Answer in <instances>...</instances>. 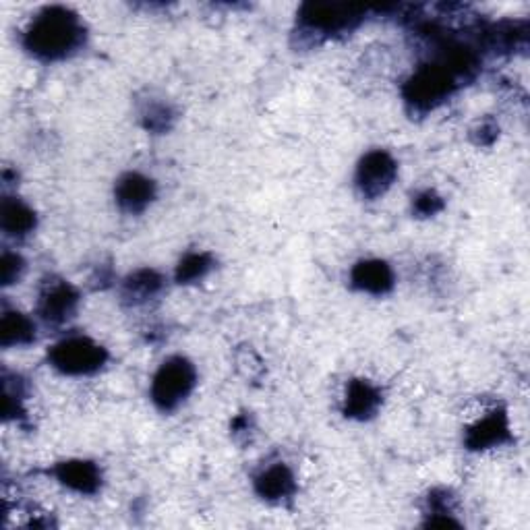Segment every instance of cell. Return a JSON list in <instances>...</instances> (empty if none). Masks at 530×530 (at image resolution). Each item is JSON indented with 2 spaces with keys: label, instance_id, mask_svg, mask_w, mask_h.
Instances as JSON below:
<instances>
[{
  "label": "cell",
  "instance_id": "6da1fadb",
  "mask_svg": "<svg viewBox=\"0 0 530 530\" xmlns=\"http://www.w3.org/2000/svg\"><path fill=\"white\" fill-rule=\"evenodd\" d=\"M85 42V27L77 13L67 7H46L29 23L23 46L42 61H61Z\"/></svg>",
  "mask_w": 530,
  "mask_h": 530
},
{
  "label": "cell",
  "instance_id": "7a4b0ae2",
  "mask_svg": "<svg viewBox=\"0 0 530 530\" xmlns=\"http://www.w3.org/2000/svg\"><path fill=\"white\" fill-rule=\"evenodd\" d=\"M458 85L456 75L441 63L421 67L404 85V100L417 112H429L444 102Z\"/></svg>",
  "mask_w": 530,
  "mask_h": 530
},
{
  "label": "cell",
  "instance_id": "3957f363",
  "mask_svg": "<svg viewBox=\"0 0 530 530\" xmlns=\"http://www.w3.org/2000/svg\"><path fill=\"white\" fill-rule=\"evenodd\" d=\"M197 371L193 363L185 357H172L162 363L152 381V400L154 404L170 412L179 408L195 390Z\"/></svg>",
  "mask_w": 530,
  "mask_h": 530
},
{
  "label": "cell",
  "instance_id": "277c9868",
  "mask_svg": "<svg viewBox=\"0 0 530 530\" xmlns=\"http://www.w3.org/2000/svg\"><path fill=\"white\" fill-rule=\"evenodd\" d=\"M48 361L65 375H92L106 365L108 352L90 338L73 336L54 344L48 352Z\"/></svg>",
  "mask_w": 530,
  "mask_h": 530
},
{
  "label": "cell",
  "instance_id": "5b68a950",
  "mask_svg": "<svg viewBox=\"0 0 530 530\" xmlns=\"http://www.w3.org/2000/svg\"><path fill=\"white\" fill-rule=\"evenodd\" d=\"M365 17V9L352 5L309 3L299 11L301 29L309 36H334L355 27Z\"/></svg>",
  "mask_w": 530,
  "mask_h": 530
},
{
  "label": "cell",
  "instance_id": "8992f818",
  "mask_svg": "<svg viewBox=\"0 0 530 530\" xmlns=\"http://www.w3.org/2000/svg\"><path fill=\"white\" fill-rule=\"evenodd\" d=\"M396 174H398L396 160L384 150H373L359 162L357 187L363 197L377 199L392 187V183L396 181Z\"/></svg>",
  "mask_w": 530,
  "mask_h": 530
},
{
  "label": "cell",
  "instance_id": "52a82bcc",
  "mask_svg": "<svg viewBox=\"0 0 530 530\" xmlns=\"http://www.w3.org/2000/svg\"><path fill=\"white\" fill-rule=\"evenodd\" d=\"M79 305V292L69 282H48L40 294L38 313L46 323H65L69 321Z\"/></svg>",
  "mask_w": 530,
  "mask_h": 530
},
{
  "label": "cell",
  "instance_id": "ba28073f",
  "mask_svg": "<svg viewBox=\"0 0 530 530\" xmlns=\"http://www.w3.org/2000/svg\"><path fill=\"white\" fill-rule=\"evenodd\" d=\"M114 195L121 210H125L127 214H141L154 201L156 185L152 179H147V176L139 172H127L116 183Z\"/></svg>",
  "mask_w": 530,
  "mask_h": 530
},
{
  "label": "cell",
  "instance_id": "9c48e42d",
  "mask_svg": "<svg viewBox=\"0 0 530 530\" xmlns=\"http://www.w3.org/2000/svg\"><path fill=\"white\" fill-rule=\"evenodd\" d=\"M510 423L504 410H493L466 431V446L470 450H489L510 441Z\"/></svg>",
  "mask_w": 530,
  "mask_h": 530
},
{
  "label": "cell",
  "instance_id": "30bf717a",
  "mask_svg": "<svg viewBox=\"0 0 530 530\" xmlns=\"http://www.w3.org/2000/svg\"><path fill=\"white\" fill-rule=\"evenodd\" d=\"M54 475L65 487L85 495L96 493L102 485L100 468L90 460H65L56 464Z\"/></svg>",
  "mask_w": 530,
  "mask_h": 530
},
{
  "label": "cell",
  "instance_id": "8fae6325",
  "mask_svg": "<svg viewBox=\"0 0 530 530\" xmlns=\"http://www.w3.org/2000/svg\"><path fill=\"white\" fill-rule=\"evenodd\" d=\"M350 282L357 290L369 294H386L394 288V272L386 261L365 259L350 272Z\"/></svg>",
  "mask_w": 530,
  "mask_h": 530
},
{
  "label": "cell",
  "instance_id": "7c38bea8",
  "mask_svg": "<svg viewBox=\"0 0 530 530\" xmlns=\"http://www.w3.org/2000/svg\"><path fill=\"white\" fill-rule=\"evenodd\" d=\"M381 404L379 390L365 379H355L348 384L344 398V415L357 421L371 419Z\"/></svg>",
  "mask_w": 530,
  "mask_h": 530
},
{
  "label": "cell",
  "instance_id": "4fadbf2b",
  "mask_svg": "<svg viewBox=\"0 0 530 530\" xmlns=\"http://www.w3.org/2000/svg\"><path fill=\"white\" fill-rule=\"evenodd\" d=\"M255 489L268 502H282L294 493L297 483H294V475L286 464H274L255 479Z\"/></svg>",
  "mask_w": 530,
  "mask_h": 530
},
{
  "label": "cell",
  "instance_id": "5bb4252c",
  "mask_svg": "<svg viewBox=\"0 0 530 530\" xmlns=\"http://www.w3.org/2000/svg\"><path fill=\"white\" fill-rule=\"evenodd\" d=\"M36 340V323L19 311H7L0 321V344L5 348L25 346Z\"/></svg>",
  "mask_w": 530,
  "mask_h": 530
},
{
  "label": "cell",
  "instance_id": "9a60e30c",
  "mask_svg": "<svg viewBox=\"0 0 530 530\" xmlns=\"http://www.w3.org/2000/svg\"><path fill=\"white\" fill-rule=\"evenodd\" d=\"M0 220H3V230L9 237H25L36 228L34 210L13 197L3 201V216H0Z\"/></svg>",
  "mask_w": 530,
  "mask_h": 530
},
{
  "label": "cell",
  "instance_id": "2e32d148",
  "mask_svg": "<svg viewBox=\"0 0 530 530\" xmlns=\"http://www.w3.org/2000/svg\"><path fill=\"white\" fill-rule=\"evenodd\" d=\"M164 278L156 270H137L131 274L125 284H123V294L125 299L131 303H143L147 299L156 297V294L162 290Z\"/></svg>",
  "mask_w": 530,
  "mask_h": 530
},
{
  "label": "cell",
  "instance_id": "e0dca14e",
  "mask_svg": "<svg viewBox=\"0 0 530 530\" xmlns=\"http://www.w3.org/2000/svg\"><path fill=\"white\" fill-rule=\"evenodd\" d=\"M214 265L212 255L208 253H189L176 265V282L179 284H191L210 274Z\"/></svg>",
  "mask_w": 530,
  "mask_h": 530
},
{
  "label": "cell",
  "instance_id": "ac0fdd59",
  "mask_svg": "<svg viewBox=\"0 0 530 530\" xmlns=\"http://www.w3.org/2000/svg\"><path fill=\"white\" fill-rule=\"evenodd\" d=\"M172 119H174L172 110L168 106H164V104H152L143 114L145 127L150 129V131H158V133L168 131L170 125H172Z\"/></svg>",
  "mask_w": 530,
  "mask_h": 530
},
{
  "label": "cell",
  "instance_id": "d6986e66",
  "mask_svg": "<svg viewBox=\"0 0 530 530\" xmlns=\"http://www.w3.org/2000/svg\"><path fill=\"white\" fill-rule=\"evenodd\" d=\"M444 210V199H441L435 191L427 189V191H421L415 201H412V212L419 214L421 218H429V216H435L437 212Z\"/></svg>",
  "mask_w": 530,
  "mask_h": 530
},
{
  "label": "cell",
  "instance_id": "ffe728a7",
  "mask_svg": "<svg viewBox=\"0 0 530 530\" xmlns=\"http://www.w3.org/2000/svg\"><path fill=\"white\" fill-rule=\"evenodd\" d=\"M23 259L17 253H3V259H0V278H3L5 286L15 284L21 274H23Z\"/></svg>",
  "mask_w": 530,
  "mask_h": 530
}]
</instances>
